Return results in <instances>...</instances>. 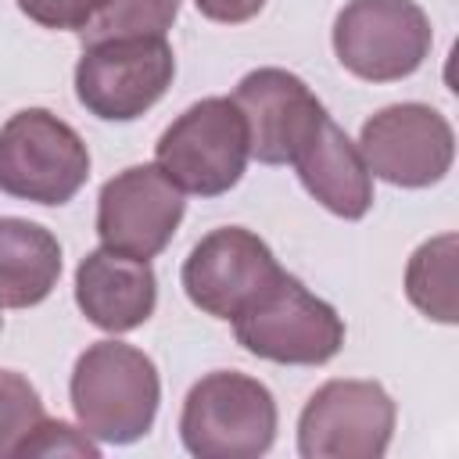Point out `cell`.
<instances>
[{"label": "cell", "instance_id": "obj_8", "mask_svg": "<svg viewBox=\"0 0 459 459\" xmlns=\"http://www.w3.org/2000/svg\"><path fill=\"white\" fill-rule=\"evenodd\" d=\"M398 409L377 380H326L301 409L298 452L305 459H380Z\"/></svg>", "mask_w": 459, "mask_h": 459}, {"label": "cell", "instance_id": "obj_13", "mask_svg": "<svg viewBox=\"0 0 459 459\" xmlns=\"http://www.w3.org/2000/svg\"><path fill=\"white\" fill-rule=\"evenodd\" d=\"M154 301H158V280L143 258L97 247L75 269V305L93 326L108 333H126L143 326L154 312Z\"/></svg>", "mask_w": 459, "mask_h": 459}, {"label": "cell", "instance_id": "obj_17", "mask_svg": "<svg viewBox=\"0 0 459 459\" xmlns=\"http://www.w3.org/2000/svg\"><path fill=\"white\" fill-rule=\"evenodd\" d=\"M176 14L179 0H104L75 36L82 47L129 36H165Z\"/></svg>", "mask_w": 459, "mask_h": 459}, {"label": "cell", "instance_id": "obj_19", "mask_svg": "<svg viewBox=\"0 0 459 459\" xmlns=\"http://www.w3.org/2000/svg\"><path fill=\"white\" fill-rule=\"evenodd\" d=\"M18 455H90V459H97L100 448L86 430L79 434L65 420H43L36 427V434L22 445Z\"/></svg>", "mask_w": 459, "mask_h": 459}, {"label": "cell", "instance_id": "obj_10", "mask_svg": "<svg viewBox=\"0 0 459 459\" xmlns=\"http://www.w3.org/2000/svg\"><path fill=\"white\" fill-rule=\"evenodd\" d=\"M183 190L158 165H129L100 186L97 237L129 258H154L183 219Z\"/></svg>", "mask_w": 459, "mask_h": 459}, {"label": "cell", "instance_id": "obj_14", "mask_svg": "<svg viewBox=\"0 0 459 459\" xmlns=\"http://www.w3.org/2000/svg\"><path fill=\"white\" fill-rule=\"evenodd\" d=\"M305 190L341 219H362L373 204V176L362 161V151L348 140V133L330 122V115L312 129V136L298 147L294 161Z\"/></svg>", "mask_w": 459, "mask_h": 459}, {"label": "cell", "instance_id": "obj_21", "mask_svg": "<svg viewBox=\"0 0 459 459\" xmlns=\"http://www.w3.org/2000/svg\"><path fill=\"white\" fill-rule=\"evenodd\" d=\"M197 11L212 22H222V25H240V22H251L265 0H194Z\"/></svg>", "mask_w": 459, "mask_h": 459}, {"label": "cell", "instance_id": "obj_5", "mask_svg": "<svg viewBox=\"0 0 459 459\" xmlns=\"http://www.w3.org/2000/svg\"><path fill=\"white\" fill-rule=\"evenodd\" d=\"M90 176L82 136L47 108H25L0 129V190L36 204H65Z\"/></svg>", "mask_w": 459, "mask_h": 459}, {"label": "cell", "instance_id": "obj_4", "mask_svg": "<svg viewBox=\"0 0 459 459\" xmlns=\"http://www.w3.org/2000/svg\"><path fill=\"white\" fill-rule=\"evenodd\" d=\"M247 158V126L230 97L190 104L154 147V165L183 194L197 197H219L237 186Z\"/></svg>", "mask_w": 459, "mask_h": 459}, {"label": "cell", "instance_id": "obj_2", "mask_svg": "<svg viewBox=\"0 0 459 459\" xmlns=\"http://www.w3.org/2000/svg\"><path fill=\"white\" fill-rule=\"evenodd\" d=\"M237 344L280 366H323L344 344V323L298 276L276 273L237 316Z\"/></svg>", "mask_w": 459, "mask_h": 459}, {"label": "cell", "instance_id": "obj_12", "mask_svg": "<svg viewBox=\"0 0 459 459\" xmlns=\"http://www.w3.org/2000/svg\"><path fill=\"white\" fill-rule=\"evenodd\" d=\"M247 126V151L262 165L294 161L298 147L326 118L316 93L287 68H255L247 72L230 97Z\"/></svg>", "mask_w": 459, "mask_h": 459}, {"label": "cell", "instance_id": "obj_6", "mask_svg": "<svg viewBox=\"0 0 459 459\" xmlns=\"http://www.w3.org/2000/svg\"><path fill=\"white\" fill-rule=\"evenodd\" d=\"M430 39V18L416 0H348L333 18V54L366 82L412 75Z\"/></svg>", "mask_w": 459, "mask_h": 459}, {"label": "cell", "instance_id": "obj_1", "mask_svg": "<svg viewBox=\"0 0 459 459\" xmlns=\"http://www.w3.org/2000/svg\"><path fill=\"white\" fill-rule=\"evenodd\" d=\"M72 409L79 427L104 445H133L140 441L161 402V380L151 362L133 344L97 341L90 344L72 369Z\"/></svg>", "mask_w": 459, "mask_h": 459}, {"label": "cell", "instance_id": "obj_20", "mask_svg": "<svg viewBox=\"0 0 459 459\" xmlns=\"http://www.w3.org/2000/svg\"><path fill=\"white\" fill-rule=\"evenodd\" d=\"M104 0H18L22 14L32 18L36 25H43V29H72V32H79L93 18V11Z\"/></svg>", "mask_w": 459, "mask_h": 459}, {"label": "cell", "instance_id": "obj_7", "mask_svg": "<svg viewBox=\"0 0 459 459\" xmlns=\"http://www.w3.org/2000/svg\"><path fill=\"white\" fill-rule=\"evenodd\" d=\"M176 57L165 36H129L82 47L75 65L79 104L108 122L140 118L172 86Z\"/></svg>", "mask_w": 459, "mask_h": 459}, {"label": "cell", "instance_id": "obj_11", "mask_svg": "<svg viewBox=\"0 0 459 459\" xmlns=\"http://www.w3.org/2000/svg\"><path fill=\"white\" fill-rule=\"evenodd\" d=\"M280 273L269 244L244 230L222 226L194 244L183 262V290L190 305L212 319H233Z\"/></svg>", "mask_w": 459, "mask_h": 459}, {"label": "cell", "instance_id": "obj_18", "mask_svg": "<svg viewBox=\"0 0 459 459\" xmlns=\"http://www.w3.org/2000/svg\"><path fill=\"white\" fill-rule=\"evenodd\" d=\"M43 420L47 416L36 387L22 373L0 369V459L18 455Z\"/></svg>", "mask_w": 459, "mask_h": 459}, {"label": "cell", "instance_id": "obj_16", "mask_svg": "<svg viewBox=\"0 0 459 459\" xmlns=\"http://www.w3.org/2000/svg\"><path fill=\"white\" fill-rule=\"evenodd\" d=\"M409 301L437 323H455V233L423 240L405 269Z\"/></svg>", "mask_w": 459, "mask_h": 459}, {"label": "cell", "instance_id": "obj_15", "mask_svg": "<svg viewBox=\"0 0 459 459\" xmlns=\"http://www.w3.org/2000/svg\"><path fill=\"white\" fill-rule=\"evenodd\" d=\"M61 276V244L50 230L29 219H0V305H39Z\"/></svg>", "mask_w": 459, "mask_h": 459}, {"label": "cell", "instance_id": "obj_9", "mask_svg": "<svg viewBox=\"0 0 459 459\" xmlns=\"http://www.w3.org/2000/svg\"><path fill=\"white\" fill-rule=\"evenodd\" d=\"M359 151L369 176L420 190L445 179L455 158V136L448 118L430 104H391L362 122Z\"/></svg>", "mask_w": 459, "mask_h": 459}, {"label": "cell", "instance_id": "obj_3", "mask_svg": "<svg viewBox=\"0 0 459 459\" xmlns=\"http://www.w3.org/2000/svg\"><path fill=\"white\" fill-rule=\"evenodd\" d=\"M179 437L197 459H258L276 437V402L247 373H208L183 402Z\"/></svg>", "mask_w": 459, "mask_h": 459}]
</instances>
